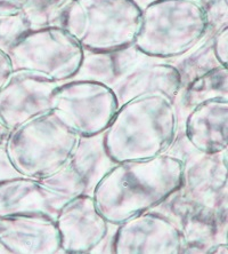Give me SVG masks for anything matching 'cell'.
<instances>
[{
  "instance_id": "6da1fadb",
  "label": "cell",
  "mask_w": 228,
  "mask_h": 254,
  "mask_svg": "<svg viewBox=\"0 0 228 254\" xmlns=\"http://www.w3.org/2000/svg\"><path fill=\"white\" fill-rule=\"evenodd\" d=\"M184 162L163 154L153 158L117 163L92 191L98 211L119 226L154 210L181 188Z\"/></svg>"
},
{
  "instance_id": "7a4b0ae2",
  "label": "cell",
  "mask_w": 228,
  "mask_h": 254,
  "mask_svg": "<svg viewBox=\"0 0 228 254\" xmlns=\"http://www.w3.org/2000/svg\"><path fill=\"white\" fill-rule=\"evenodd\" d=\"M179 130L176 103L166 95L137 96L119 107L104 132V147L115 163L167 154Z\"/></svg>"
},
{
  "instance_id": "3957f363",
  "label": "cell",
  "mask_w": 228,
  "mask_h": 254,
  "mask_svg": "<svg viewBox=\"0 0 228 254\" xmlns=\"http://www.w3.org/2000/svg\"><path fill=\"white\" fill-rule=\"evenodd\" d=\"M141 7L136 0H65L55 25L64 28L89 53L134 46Z\"/></svg>"
},
{
  "instance_id": "277c9868",
  "label": "cell",
  "mask_w": 228,
  "mask_h": 254,
  "mask_svg": "<svg viewBox=\"0 0 228 254\" xmlns=\"http://www.w3.org/2000/svg\"><path fill=\"white\" fill-rule=\"evenodd\" d=\"M207 16L196 0H153L141 8L134 46L144 57H184L207 37Z\"/></svg>"
},
{
  "instance_id": "5b68a950",
  "label": "cell",
  "mask_w": 228,
  "mask_h": 254,
  "mask_svg": "<svg viewBox=\"0 0 228 254\" xmlns=\"http://www.w3.org/2000/svg\"><path fill=\"white\" fill-rule=\"evenodd\" d=\"M79 139L62 116L50 110L10 130L5 144L22 174L44 179L69 163Z\"/></svg>"
},
{
  "instance_id": "8992f818",
  "label": "cell",
  "mask_w": 228,
  "mask_h": 254,
  "mask_svg": "<svg viewBox=\"0 0 228 254\" xmlns=\"http://www.w3.org/2000/svg\"><path fill=\"white\" fill-rule=\"evenodd\" d=\"M6 53L13 70L36 71L58 84L73 79L85 58L80 44L59 25L29 30Z\"/></svg>"
},
{
  "instance_id": "52a82bcc",
  "label": "cell",
  "mask_w": 228,
  "mask_h": 254,
  "mask_svg": "<svg viewBox=\"0 0 228 254\" xmlns=\"http://www.w3.org/2000/svg\"><path fill=\"white\" fill-rule=\"evenodd\" d=\"M53 110L62 116L79 136L105 132L120 107L113 88L88 79L61 83L51 96Z\"/></svg>"
},
{
  "instance_id": "ba28073f",
  "label": "cell",
  "mask_w": 228,
  "mask_h": 254,
  "mask_svg": "<svg viewBox=\"0 0 228 254\" xmlns=\"http://www.w3.org/2000/svg\"><path fill=\"white\" fill-rule=\"evenodd\" d=\"M110 249L115 254H182L184 240L173 219L151 210L115 226Z\"/></svg>"
},
{
  "instance_id": "9c48e42d",
  "label": "cell",
  "mask_w": 228,
  "mask_h": 254,
  "mask_svg": "<svg viewBox=\"0 0 228 254\" xmlns=\"http://www.w3.org/2000/svg\"><path fill=\"white\" fill-rule=\"evenodd\" d=\"M58 83L43 73L13 70L0 89V119L13 130L53 110L51 96Z\"/></svg>"
},
{
  "instance_id": "30bf717a",
  "label": "cell",
  "mask_w": 228,
  "mask_h": 254,
  "mask_svg": "<svg viewBox=\"0 0 228 254\" xmlns=\"http://www.w3.org/2000/svg\"><path fill=\"white\" fill-rule=\"evenodd\" d=\"M62 253H95L110 235L111 225L97 208L92 195H79L63 205L56 216Z\"/></svg>"
},
{
  "instance_id": "8fae6325",
  "label": "cell",
  "mask_w": 228,
  "mask_h": 254,
  "mask_svg": "<svg viewBox=\"0 0 228 254\" xmlns=\"http://www.w3.org/2000/svg\"><path fill=\"white\" fill-rule=\"evenodd\" d=\"M161 205L182 231L184 253H205L216 243H227V210L193 203L177 192Z\"/></svg>"
},
{
  "instance_id": "7c38bea8",
  "label": "cell",
  "mask_w": 228,
  "mask_h": 254,
  "mask_svg": "<svg viewBox=\"0 0 228 254\" xmlns=\"http://www.w3.org/2000/svg\"><path fill=\"white\" fill-rule=\"evenodd\" d=\"M179 196L193 203L227 210V150L215 155L196 152L184 162Z\"/></svg>"
},
{
  "instance_id": "4fadbf2b",
  "label": "cell",
  "mask_w": 228,
  "mask_h": 254,
  "mask_svg": "<svg viewBox=\"0 0 228 254\" xmlns=\"http://www.w3.org/2000/svg\"><path fill=\"white\" fill-rule=\"evenodd\" d=\"M0 253H62L56 221L45 215H14L0 218Z\"/></svg>"
},
{
  "instance_id": "5bb4252c",
  "label": "cell",
  "mask_w": 228,
  "mask_h": 254,
  "mask_svg": "<svg viewBox=\"0 0 228 254\" xmlns=\"http://www.w3.org/2000/svg\"><path fill=\"white\" fill-rule=\"evenodd\" d=\"M70 199L50 190L39 179L25 175L0 182V218L45 215L56 220Z\"/></svg>"
},
{
  "instance_id": "9a60e30c",
  "label": "cell",
  "mask_w": 228,
  "mask_h": 254,
  "mask_svg": "<svg viewBox=\"0 0 228 254\" xmlns=\"http://www.w3.org/2000/svg\"><path fill=\"white\" fill-rule=\"evenodd\" d=\"M184 135L202 155H215L228 148V100L204 101L192 108L184 122Z\"/></svg>"
},
{
  "instance_id": "2e32d148",
  "label": "cell",
  "mask_w": 228,
  "mask_h": 254,
  "mask_svg": "<svg viewBox=\"0 0 228 254\" xmlns=\"http://www.w3.org/2000/svg\"><path fill=\"white\" fill-rule=\"evenodd\" d=\"M112 88L120 106L137 96L152 93L166 95L176 103L182 91V78L173 63H137Z\"/></svg>"
},
{
  "instance_id": "e0dca14e",
  "label": "cell",
  "mask_w": 228,
  "mask_h": 254,
  "mask_svg": "<svg viewBox=\"0 0 228 254\" xmlns=\"http://www.w3.org/2000/svg\"><path fill=\"white\" fill-rule=\"evenodd\" d=\"M103 136L104 133L94 136H80L76 150L69 160L71 166L84 180L87 195H92L98 182L117 164L107 155Z\"/></svg>"
},
{
  "instance_id": "ac0fdd59",
  "label": "cell",
  "mask_w": 228,
  "mask_h": 254,
  "mask_svg": "<svg viewBox=\"0 0 228 254\" xmlns=\"http://www.w3.org/2000/svg\"><path fill=\"white\" fill-rule=\"evenodd\" d=\"M135 46L112 53H89L85 58L79 71L73 79H88L113 86L127 71L137 64L140 57Z\"/></svg>"
},
{
  "instance_id": "d6986e66",
  "label": "cell",
  "mask_w": 228,
  "mask_h": 254,
  "mask_svg": "<svg viewBox=\"0 0 228 254\" xmlns=\"http://www.w3.org/2000/svg\"><path fill=\"white\" fill-rule=\"evenodd\" d=\"M181 107L188 111L204 101L214 99L228 100V69L217 66L196 77L182 88Z\"/></svg>"
},
{
  "instance_id": "ffe728a7",
  "label": "cell",
  "mask_w": 228,
  "mask_h": 254,
  "mask_svg": "<svg viewBox=\"0 0 228 254\" xmlns=\"http://www.w3.org/2000/svg\"><path fill=\"white\" fill-rule=\"evenodd\" d=\"M193 53L186 57L179 64H174L181 73L182 88L196 77L220 65L212 51L211 36H207V40L204 38L193 48Z\"/></svg>"
},
{
  "instance_id": "44dd1931",
  "label": "cell",
  "mask_w": 228,
  "mask_h": 254,
  "mask_svg": "<svg viewBox=\"0 0 228 254\" xmlns=\"http://www.w3.org/2000/svg\"><path fill=\"white\" fill-rule=\"evenodd\" d=\"M65 0H23L21 15L31 29L55 25Z\"/></svg>"
},
{
  "instance_id": "7402d4cb",
  "label": "cell",
  "mask_w": 228,
  "mask_h": 254,
  "mask_svg": "<svg viewBox=\"0 0 228 254\" xmlns=\"http://www.w3.org/2000/svg\"><path fill=\"white\" fill-rule=\"evenodd\" d=\"M39 180L50 190L69 199L87 193L84 180L78 174V172L71 166L70 163H67L49 177L39 179Z\"/></svg>"
},
{
  "instance_id": "603a6c76",
  "label": "cell",
  "mask_w": 228,
  "mask_h": 254,
  "mask_svg": "<svg viewBox=\"0 0 228 254\" xmlns=\"http://www.w3.org/2000/svg\"><path fill=\"white\" fill-rule=\"evenodd\" d=\"M29 30L31 28L21 14L0 16V50L6 52Z\"/></svg>"
},
{
  "instance_id": "cb8c5ba5",
  "label": "cell",
  "mask_w": 228,
  "mask_h": 254,
  "mask_svg": "<svg viewBox=\"0 0 228 254\" xmlns=\"http://www.w3.org/2000/svg\"><path fill=\"white\" fill-rule=\"evenodd\" d=\"M202 7L207 16V36L215 35L227 27V0H209Z\"/></svg>"
},
{
  "instance_id": "d4e9b609",
  "label": "cell",
  "mask_w": 228,
  "mask_h": 254,
  "mask_svg": "<svg viewBox=\"0 0 228 254\" xmlns=\"http://www.w3.org/2000/svg\"><path fill=\"white\" fill-rule=\"evenodd\" d=\"M212 51L220 65H228V28H223L211 36Z\"/></svg>"
},
{
  "instance_id": "484cf974",
  "label": "cell",
  "mask_w": 228,
  "mask_h": 254,
  "mask_svg": "<svg viewBox=\"0 0 228 254\" xmlns=\"http://www.w3.org/2000/svg\"><path fill=\"white\" fill-rule=\"evenodd\" d=\"M20 171L14 166L12 160H10L8 152H7L6 144L0 143V182H3L9 179L22 177Z\"/></svg>"
},
{
  "instance_id": "4316f807",
  "label": "cell",
  "mask_w": 228,
  "mask_h": 254,
  "mask_svg": "<svg viewBox=\"0 0 228 254\" xmlns=\"http://www.w3.org/2000/svg\"><path fill=\"white\" fill-rule=\"evenodd\" d=\"M23 0H0V16L21 14Z\"/></svg>"
},
{
  "instance_id": "83f0119b",
  "label": "cell",
  "mask_w": 228,
  "mask_h": 254,
  "mask_svg": "<svg viewBox=\"0 0 228 254\" xmlns=\"http://www.w3.org/2000/svg\"><path fill=\"white\" fill-rule=\"evenodd\" d=\"M12 71V63H10L8 55H7L5 51L0 50V89L5 85Z\"/></svg>"
},
{
  "instance_id": "f1b7e54d",
  "label": "cell",
  "mask_w": 228,
  "mask_h": 254,
  "mask_svg": "<svg viewBox=\"0 0 228 254\" xmlns=\"http://www.w3.org/2000/svg\"><path fill=\"white\" fill-rule=\"evenodd\" d=\"M205 253H220V254H227L228 253V244L227 243H216V244L211 245L210 248L207 250V252Z\"/></svg>"
},
{
  "instance_id": "f546056e",
  "label": "cell",
  "mask_w": 228,
  "mask_h": 254,
  "mask_svg": "<svg viewBox=\"0 0 228 254\" xmlns=\"http://www.w3.org/2000/svg\"><path fill=\"white\" fill-rule=\"evenodd\" d=\"M10 133V130L8 127H7L3 123L1 122V119H0V143H3V142H6L7 137H8Z\"/></svg>"
},
{
  "instance_id": "4dcf8cb0",
  "label": "cell",
  "mask_w": 228,
  "mask_h": 254,
  "mask_svg": "<svg viewBox=\"0 0 228 254\" xmlns=\"http://www.w3.org/2000/svg\"><path fill=\"white\" fill-rule=\"evenodd\" d=\"M196 1L199 2V3H201V5H204V3H205V2H208L209 0H196Z\"/></svg>"
}]
</instances>
